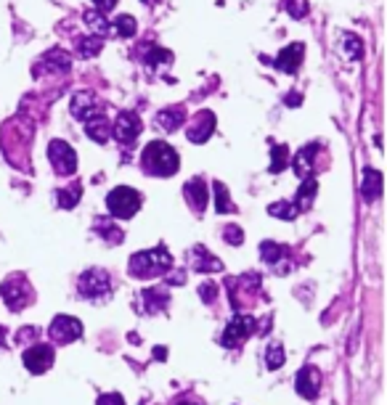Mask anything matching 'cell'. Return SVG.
I'll list each match as a JSON object with an SVG mask.
<instances>
[{
  "instance_id": "obj_1",
  "label": "cell",
  "mask_w": 387,
  "mask_h": 405,
  "mask_svg": "<svg viewBox=\"0 0 387 405\" xmlns=\"http://www.w3.org/2000/svg\"><path fill=\"white\" fill-rule=\"evenodd\" d=\"M181 167V157L170 144L165 141H151V144L144 148V170L151 172V175H160V178H167V175H175Z\"/></svg>"
},
{
  "instance_id": "obj_2",
  "label": "cell",
  "mask_w": 387,
  "mask_h": 405,
  "mask_svg": "<svg viewBox=\"0 0 387 405\" xmlns=\"http://www.w3.org/2000/svg\"><path fill=\"white\" fill-rule=\"evenodd\" d=\"M170 268H173V257L165 247L146 249L130 257V275L135 278H157L167 273Z\"/></svg>"
},
{
  "instance_id": "obj_3",
  "label": "cell",
  "mask_w": 387,
  "mask_h": 405,
  "mask_svg": "<svg viewBox=\"0 0 387 405\" xmlns=\"http://www.w3.org/2000/svg\"><path fill=\"white\" fill-rule=\"evenodd\" d=\"M141 194L130 188V185H120V188H114L112 194L107 197V207L112 212V217H117V220H128V217H133L135 212L141 209Z\"/></svg>"
},
{
  "instance_id": "obj_4",
  "label": "cell",
  "mask_w": 387,
  "mask_h": 405,
  "mask_svg": "<svg viewBox=\"0 0 387 405\" xmlns=\"http://www.w3.org/2000/svg\"><path fill=\"white\" fill-rule=\"evenodd\" d=\"M80 294L85 300H104L109 291H112V275L107 270H101V268H91V270H85L80 275Z\"/></svg>"
},
{
  "instance_id": "obj_5",
  "label": "cell",
  "mask_w": 387,
  "mask_h": 405,
  "mask_svg": "<svg viewBox=\"0 0 387 405\" xmlns=\"http://www.w3.org/2000/svg\"><path fill=\"white\" fill-rule=\"evenodd\" d=\"M0 297L6 300V305H8L14 313H19V310H24L27 302L32 300V289H29V284L22 278V275H11L8 281H3Z\"/></svg>"
},
{
  "instance_id": "obj_6",
  "label": "cell",
  "mask_w": 387,
  "mask_h": 405,
  "mask_svg": "<svg viewBox=\"0 0 387 405\" xmlns=\"http://www.w3.org/2000/svg\"><path fill=\"white\" fill-rule=\"evenodd\" d=\"M255 328H257V321H255L252 315H236V318H231V323H228L226 331H223L220 344H223L226 350H234V347H239L250 334H255Z\"/></svg>"
},
{
  "instance_id": "obj_7",
  "label": "cell",
  "mask_w": 387,
  "mask_h": 405,
  "mask_svg": "<svg viewBox=\"0 0 387 405\" xmlns=\"http://www.w3.org/2000/svg\"><path fill=\"white\" fill-rule=\"evenodd\" d=\"M48 162L54 165V170L59 175H75L77 172V154L64 141H51L48 144Z\"/></svg>"
},
{
  "instance_id": "obj_8",
  "label": "cell",
  "mask_w": 387,
  "mask_h": 405,
  "mask_svg": "<svg viewBox=\"0 0 387 405\" xmlns=\"http://www.w3.org/2000/svg\"><path fill=\"white\" fill-rule=\"evenodd\" d=\"M48 337L56 344H69V342L80 339L82 337V323L72 315H56L48 326Z\"/></svg>"
},
{
  "instance_id": "obj_9",
  "label": "cell",
  "mask_w": 387,
  "mask_h": 405,
  "mask_svg": "<svg viewBox=\"0 0 387 405\" xmlns=\"http://www.w3.org/2000/svg\"><path fill=\"white\" fill-rule=\"evenodd\" d=\"M54 358H56V353H54V347L51 344H32L29 350H24V368H27L29 374H45L48 368L54 366Z\"/></svg>"
},
{
  "instance_id": "obj_10",
  "label": "cell",
  "mask_w": 387,
  "mask_h": 405,
  "mask_svg": "<svg viewBox=\"0 0 387 405\" xmlns=\"http://www.w3.org/2000/svg\"><path fill=\"white\" fill-rule=\"evenodd\" d=\"M141 130H144V122H141V117L133 114V112H122L120 117L114 119V128H112L114 138H117L120 144H125V146L135 144V141H138V135H141Z\"/></svg>"
},
{
  "instance_id": "obj_11",
  "label": "cell",
  "mask_w": 387,
  "mask_h": 405,
  "mask_svg": "<svg viewBox=\"0 0 387 405\" xmlns=\"http://www.w3.org/2000/svg\"><path fill=\"white\" fill-rule=\"evenodd\" d=\"M294 390L305 400H316L321 390V371L316 366H305L294 376Z\"/></svg>"
},
{
  "instance_id": "obj_12",
  "label": "cell",
  "mask_w": 387,
  "mask_h": 405,
  "mask_svg": "<svg viewBox=\"0 0 387 405\" xmlns=\"http://www.w3.org/2000/svg\"><path fill=\"white\" fill-rule=\"evenodd\" d=\"M72 114L77 119H93L101 114V104L96 101L93 93H77L75 98H72Z\"/></svg>"
},
{
  "instance_id": "obj_13",
  "label": "cell",
  "mask_w": 387,
  "mask_h": 405,
  "mask_svg": "<svg viewBox=\"0 0 387 405\" xmlns=\"http://www.w3.org/2000/svg\"><path fill=\"white\" fill-rule=\"evenodd\" d=\"M188 260H191V268L199 270V273H215V270H223V262L218 260L215 254H210L202 244L188 252Z\"/></svg>"
},
{
  "instance_id": "obj_14",
  "label": "cell",
  "mask_w": 387,
  "mask_h": 405,
  "mask_svg": "<svg viewBox=\"0 0 387 405\" xmlns=\"http://www.w3.org/2000/svg\"><path fill=\"white\" fill-rule=\"evenodd\" d=\"M303 56H305V45H303V43H292L289 48H284V51L279 53V59H276L273 64H276L279 72L294 75V72H297V66H300V61H303Z\"/></svg>"
},
{
  "instance_id": "obj_15",
  "label": "cell",
  "mask_w": 387,
  "mask_h": 405,
  "mask_svg": "<svg viewBox=\"0 0 387 405\" xmlns=\"http://www.w3.org/2000/svg\"><path fill=\"white\" fill-rule=\"evenodd\" d=\"M213 132H215V114L213 112H199L197 122L188 128V141L191 144H204Z\"/></svg>"
},
{
  "instance_id": "obj_16",
  "label": "cell",
  "mask_w": 387,
  "mask_h": 405,
  "mask_svg": "<svg viewBox=\"0 0 387 405\" xmlns=\"http://www.w3.org/2000/svg\"><path fill=\"white\" fill-rule=\"evenodd\" d=\"M316 154H319V144H310L297 151V157H294V172H297V178H310L313 175Z\"/></svg>"
},
{
  "instance_id": "obj_17",
  "label": "cell",
  "mask_w": 387,
  "mask_h": 405,
  "mask_svg": "<svg viewBox=\"0 0 387 405\" xmlns=\"http://www.w3.org/2000/svg\"><path fill=\"white\" fill-rule=\"evenodd\" d=\"M183 194H186L188 204H191V209L194 212H204V204H207V185H204V181H188L186 185H183Z\"/></svg>"
},
{
  "instance_id": "obj_18",
  "label": "cell",
  "mask_w": 387,
  "mask_h": 405,
  "mask_svg": "<svg viewBox=\"0 0 387 405\" xmlns=\"http://www.w3.org/2000/svg\"><path fill=\"white\" fill-rule=\"evenodd\" d=\"M141 300H144V313H162L167 305H170V297H167V291L162 286H154V289H144V294H141Z\"/></svg>"
},
{
  "instance_id": "obj_19",
  "label": "cell",
  "mask_w": 387,
  "mask_h": 405,
  "mask_svg": "<svg viewBox=\"0 0 387 405\" xmlns=\"http://www.w3.org/2000/svg\"><path fill=\"white\" fill-rule=\"evenodd\" d=\"M183 122H186V112H183V106H170V109H165V112L157 114V125H160L165 132L178 130Z\"/></svg>"
},
{
  "instance_id": "obj_20",
  "label": "cell",
  "mask_w": 387,
  "mask_h": 405,
  "mask_svg": "<svg viewBox=\"0 0 387 405\" xmlns=\"http://www.w3.org/2000/svg\"><path fill=\"white\" fill-rule=\"evenodd\" d=\"M361 194L366 201H377V199L382 197V172L379 170H369L363 172V185H361Z\"/></svg>"
},
{
  "instance_id": "obj_21",
  "label": "cell",
  "mask_w": 387,
  "mask_h": 405,
  "mask_svg": "<svg viewBox=\"0 0 387 405\" xmlns=\"http://www.w3.org/2000/svg\"><path fill=\"white\" fill-rule=\"evenodd\" d=\"M316 191H319V183H316L313 178H303V185L297 188V197H294V201H292L294 207H297V212H305V209H310Z\"/></svg>"
},
{
  "instance_id": "obj_22",
  "label": "cell",
  "mask_w": 387,
  "mask_h": 405,
  "mask_svg": "<svg viewBox=\"0 0 387 405\" xmlns=\"http://www.w3.org/2000/svg\"><path fill=\"white\" fill-rule=\"evenodd\" d=\"M93 231L98 236H104V241H109V244H122V238H125V234L109 217H96Z\"/></svg>"
},
{
  "instance_id": "obj_23",
  "label": "cell",
  "mask_w": 387,
  "mask_h": 405,
  "mask_svg": "<svg viewBox=\"0 0 387 405\" xmlns=\"http://www.w3.org/2000/svg\"><path fill=\"white\" fill-rule=\"evenodd\" d=\"M85 24L93 29V35H98V38H107V35H112V22H109L107 16H104V11H88L85 13Z\"/></svg>"
},
{
  "instance_id": "obj_24",
  "label": "cell",
  "mask_w": 387,
  "mask_h": 405,
  "mask_svg": "<svg viewBox=\"0 0 387 405\" xmlns=\"http://www.w3.org/2000/svg\"><path fill=\"white\" fill-rule=\"evenodd\" d=\"M215 209H218V215H234L236 212V204L228 199V188L226 183H218L215 181Z\"/></svg>"
},
{
  "instance_id": "obj_25",
  "label": "cell",
  "mask_w": 387,
  "mask_h": 405,
  "mask_svg": "<svg viewBox=\"0 0 387 405\" xmlns=\"http://www.w3.org/2000/svg\"><path fill=\"white\" fill-rule=\"evenodd\" d=\"M80 194H82L80 183H75L72 188H61V191H56V204L61 209H75L77 201H80Z\"/></svg>"
},
{
  "instance_id": "obj_26",
  "label": "cell",
  "mask_w": 387,
  "mask_h": 405,
  "mask_svg": "<svg viewBox=\"0 0 387 405\" xmlns=\"http://www.w3.org/2000/svg\"><path fill=\"white\" fill-rule=\"evenodd\" d=\"M85 130H88V135H91L93 141H98V144H107V138H109V122H107V117H104V114H98V117L88 119Z\"/></svg>"
},
{
  "instance_id": "obj_27",
  "label": "cell",
  "mask_w": 387,
  "mask_h": 405,
  "mask_svg": "<svg viewBox=\"0 0 387 405\" xmlns=\"http://www.w3.org/2000/svg\"><path fill=\"white\" fill-rule=\"evenodd\" d=\"M271 175H279L281 170H287L289 167V148L284 144H273V148H271Z\"/></svg>"
},
{
  "instance_id": "obj_28",
  "label": "cell",
  "mask_w": 387,
  "mask_h": 405,
  "mask_svg": "<svg viewBox=\"0 0 387 405\" xmlns=\"http://www.w3.org/2000/svg\"><path fill=\"white\" fill-rule=\"evenodd\" d=\"M284 254H287V247H281L276 241H263V244H260V257H263V262L273 265V268L279 265Z\"/></svg>"
},
{
  "instance_id": "obj_29",
  "label": "cell",
  "mask_w": 387,
  "mask_h": 405,
  "mask_svg": "<svg viewBox=\"0 0 387 405\" xmlns=\"http://www.w3.org/2000/svg\"><path fill=\"white\" fill-rule=\"evenodd\" d=\"M43 61L48 64V69H56V72H69V66H72V59L59 48L48 51V56H43Z\"/></svg>"
},
{
  "instance_id": "obj_30",
  "label": "cell",
  "mask_w": 387,
  "mask_h": 405,
  "mask_svg": "<svg viewBox=\"0 0 387 405\" xmlns=\"http://www.w3.org/2000/svg\"><path fill=\"white\" fill-rule=\"evenodd\" d=\"M284 360H287V353H284V347H281L279 342H271L266 347V366L271 371H276V368L284 366Z\"/></svg>"
},
{
  "instance_id": "obj_31",
  "label": "cell",
  "mask_w": 387,
  "mask_h": 405,
  "mask_svg": "<svg viewBox=\"0 0 387 405\" xmlns=\"http://www.w3.org/2000/svg\"><path fill=\"white\" fill-rule=\"evenodd\" d=\"M268 212H271L273 217H281V220H294V217L300 215L292 201H276V204H268Z\"/></svg>"
},
{
  "instance_id": "obj_32",
  "label": "cell",
  "mask_w": 387,
  "mask_h": 405,
  "mask_svg": "<svg viewBox=\"0 0 387 405\" xmlns=\"http://www.w3.org/2000/svg\"><path fill=\"white\" fill-rule=\"evenodd\" d=\"M101 45H104V40L98 38V35H88V38H82L80 43H77V51H80V56H96V53L101 51Z\"/></svg>"
},
{
  "instance_id": "obj_33",
  "label": "cell",
  "mask_w": 387,
  "mask_h": 405,
  "mask_svg": "<svg viewBox=\"0 0 387 405\" xmlns=\"http://www.w3.org/2000/svg\"><path fill=\"white\" fill-rule=\"evenodd\" d=\"M342 48H345L347 56H350L353 61H358L361 56H363V43H361L356 35H350V32H345V35H342Z\"/></svg>"
},
{
  "instance_id": "obj_34",
  "label": "cell",
  "mask_w": 387,
  "mask_h": 405,
  "mask_svg": "<svg viewBox=\"0 0 387 405\" xmlns=\"http://www.w3.org/2000/svg\"><path fill=\"white\" fill-rule=\"evenodd\" d=\"M135 26H138V24H135L133 16H125V13H122V16H117V19L112 22V29H120L122 38H133Z\"/></svg>"
},
{
  "instance_id": "obj_35",
  "label": "cell",
  "mask_w": 387,
  "mask_h": 405,
  "mask_svg": "<svg viewBox=\"0 0 387 405\" xmlns=\"http://www.w3.org/2000/svg\"><path fill=\"white\" fill-rule=\"evenodd\" d=\"M223 238H226L231 247H239L241 241H244V234H241L239 225H226L223 228Z\"/></svg>"
},
{
  "instance_id": "obj_36",
  "label": "cell",
  "mask_w": 387,
  "mask_h": 405,
  "mask_svg": "<svg viewBox=\"0 0 387 405\" xmlns=\"http://www.w3.org/2000/svg\"><path fill=\"white\" fill-rule=\"evenodd\" d=\"M305 13H308L305 0H289V16H292V19H303Z\"/></svg>"
},
{
  "instance_id": "obj_37",
  "label": "cell",
  "mask_w": 387,
  "mask_h": 405,
  "mask_svg": "<svg viewBox=\"0 0 387 405\" xmlns=\"http://www.w3.org/2000/svg\"><path fill=\"white\" fill-rule=\"evenodd\" d=\"M96 405H125V397L120 392H107L96 400Z\"/></svg>"
},
{
  "instance_id": "obj_38",
  "label": "cell",
  "mask_w": 387,
  "mask_h": 405,
  "mask_svg": "<svg viewBox=\"0 0 387 405\" xmlns=\"http://www.w3.org/2000/svg\"><path fill=\"white\" fill-rule=\"evenodd\" d=\"M199 294H202V300L204 302H213L215 294H218V284H213V281H204V284L199 286Z\"/></svg>"
},
{
  "instance_id": "obj_39",
  "label": "cell",
  "mask_w": 387,
  "mask_h": 405,
  "mask_svg": "<svg viewBox=\"0 0 387 405\" xmlns=\"http://www.w3.org/2000/svg\"><path fill=\"white\" fill-rule=\"evenodd\" d=\"M38 334H40V328H38V326H29V328H22V331L16 334V339L24 344V342H32V339H35Z\"/></svg>"
},
{
  "instance_id": "obj_40",
  "label": "cell",
  "mask_w": 387,
  "mask_h": 405,
  "mask_svg": "<svg viewBox=\"0 0 387 405\" xmlns=\"http://www.w3.org/2000/svg\"><path fill=\"white\" fill-rule=\"evenodd\" d=\"M96 3V8L98 11H109V8H114L117 6V0H93Z\"/></svg>"
},
{
  "instance_id": "obj_41",
  "label": "cell",
  "mask_w": 387,
  "mask_h": 405,
  "mask_svg": "<svg viewBox=\"0 0 387 405\" xmlns=\"http://www.w3.org/2000/svg\"><path fill=\"white\" fill-rule=\"evenodd\" d=\"M154 358H157V360H165V358H167V353H165V347H157V353H154Z\"/></svg>"
},
{
  "instance_id": "obj_42",
  "label": "cell",
  "mask_w": 387,
  "mask_h": 405,
  "mask_svg": "<svg viewBox=\"0 0 387 405\" xmlns=\"http://www.w3.org/2000/svg\"><path fill=\"white\" fill-rule=\"evenodd\" d=\"M287 104H300V95H289V98H287Z\"/></svg>"
},
{
  "instance_id": "obj_43",
  "label": "cell",
  "mask_w": 387,
  "mask_h": 405,
  "mask_svg": "<svg viewBox=\"0 0 387 405\" xmlns=\"http://www.w3.org/2000/svg\"><path fill=\"white\" fill-rule=\"evenodd\" d=\"M6 344V331H3V326H0V347Z\"/></svg>"
},
{
  "instance_id": "obj_44",
  "label": "cell",
  "mask_w": 387,
  "mask_h": 405,
  "mask_svg": "<svg viewBox=\"0 0 387 405\" xmlns=\"http://www.w3.org/2000/svg\"><path fill=\"white\" fill-rule=\"evenodd\" d=\"M141 3H146V6H151V3H160V0H141Z\"/></svg>"
},
{
  "instance_id": "obj_45",
  "label": "cell",
  "mask_w": 387,
  "mask_h": 405,
  "mask_svg": "<svg viewBox=\"0 0 387 405\" xmlns=\"http://www.w3.org/2000/svg\"><path fill=\"white\" fill-rule=\"evenodd\" d=\"M183 405H188V403H183Z\"/></svg>"
}]
</instances>
